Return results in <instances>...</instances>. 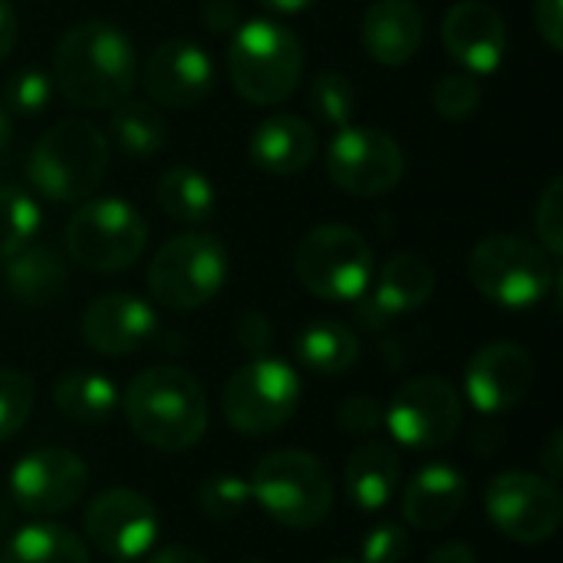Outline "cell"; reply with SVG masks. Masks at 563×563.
Segmentation results:
<instances>
[{
  "label": "cell",
  "instance_id": "obj_1",
  "mask_svg": "<svg viewBox=\"0 0 563 563\" xmlns=\"http://www.w3.org/2000/svg\"><path fill=\"white\" fill-rule=\"evenodd\" d=\"M53 79L79 109H112L139 82L132 40L109 20H82L66 30L53 56Z\"/></svg>",
  "mask_w": 563,
  "mask_h": 563
},
{
  "label": "cell",
  "instance_id": "obj_2",
  "mask_svg": "<svg viewBox=\"0 0 563 563\" xmlns=\"http://www.w3.org/2000/svg\"><path fill=\"white\" fill-rule=\"evenodd\" d=\"M122 409L129 429L162 452H185L198 445L208 429V396L181 366H152L139 373L122 396Z\"/></svg>",
  "mask_w": 563,
  "mask_h": 563
},
{
  "label": "cell",
  "instance_id": "obj_3",
  "mask_svg": "<svg viewBox=\"0 0 563 563\" xmlns=\"http://www.w3.org/2000/svg\"><path fill=\"white\" fill-rule=\"evenodd\" d=\"M231 86L254 106H277L294 96L303 76V43L277 20L238 23L228 43Z\"/></svg>",
  "mask_w": 563,
  "mask_h": 563
},
{
  "label": "cell",
  "instance_id": "obj_4",
  "mask_svg": "<svg viewBox=\"0 0 563 563\" xmlns=\"http://www.w3.org/2000/svg\"><path fill=\"white\" fill-rule=\"evenodd\" d=\"M106 165V132L89 119H63L36 139L26 158V178L49 201H82L99 188Z\"/></svg>",
  "mask_w": 563,
  "mask_h": 563
},
{
  "label": "cell",
  "instance_id": "obj_5",
  "mask_svg": "<svg viewBox=\"0 0 563 563\" xmlns=\"http://www.w3.org/2000/svg\"><path fill=\"white\" fill-rule=\"evenodd\" d=\"M251 501L261 511L294 531H307L327 521L333 508V485L327 468L300 449H280L264 455L251 475Z\"/></svg>",
  "mask_w": 563,
  "mask_h": 563
},
{
  "label": "cell",
  "instance_id": "obj_6",
  "mask_svg": "<svg viewBox=\"0 0 563 563\" xmlns=\"http://www.w3.org/2000/svg\"><path fill=\"white\" fill-rule=\"evenodd\" d=\"M468 277L482 297L508 310L541 303L554 287V261L518 234H492L472 247Z\"/></svg>",
  "mask_w": 563,
  "mask_h": 563
},
{
  "label": "cell",
  "instance_id": "obj_7",
  "mask_svg": "<svg viewBox=\"0 0 563 563\" xmlns=\"http://www.w3.org/2000/svg\"><path fill=\"white\" fill-rule=\"evenodd\" d=\"M297 280L327 303H353L360 300L373 277V251L366 238L346 224H320L313 228L294 254Z\"/></svg>",
  "mask_w": 563,
  "mask_h": 563
},
{
  "label": "cell",
  "instance_id": "obj_8",
  "mask_svg": "<svg viewBox=\"0 0 563 563\" xmlns=\"http://www.w3.org/2000/svg\"><path fill=\"white\" fill-rule=\"evenodd\" d=\"M303 386L290 363L277 356H257L244 363L221 393L224 419L241 435H271L284 429L297 406H300Z\"/></svg>",
  "mask_w": 563,
  "mask_h": 563
},
{
  "label": "cell",
  "instance_id": "obj_9",
  "mask_svg": "<svg viewBox=\"0 0 563 563\" xmlns=\"http://www.w3.org/2000/svg\"><path fill=\"white\" fill-rule=\"evenodd\" d=\"M228 280V251L214 234H178L158 247L148 264V290L172 310H198L221 294Z\"/></svg>",
  "mask_w": 563,
  "mask_h": 563
},
{
  "label": "cell",
  "instance_id": "obj_10",
  "mask_svg": "<svg viewBox=\"0 0 563 563\" xmlns=\"http://www.w3.org/2000/svg\"><path fill=\"white\" fill-rule=\"evenodd\" d=\"M148 228L145 218L122 198H96L66 224L69 257L96 274H115L139 261Z\"/></svg>",
  "mask_w": 563,
  "mask_h": 563
},
{
  "label": "cell",
  "instance_id": "obj_11",
  "mask_svg": "<svg viewBox=\"0 0 563 563\" xmlns=\"http://www.w3.org/2000/svg\"><path fill=\"white\" fill-rule=\"evenodd\" d=\"M389 435L416 452L449 445L462 429V399L442 376H419L396 389L393 402L383 409Z\"/></svg>",
  "mask_w": 563,
  "mask_h": 563
},
{
  "label": "cell",
  "instance_id": "obj_12",
  "mask_svg": "<svg viewBox=\"0 0 563 563\" xmlns=\"http://www.w3.org/2000/svg\"><path fill=\"white\" fill-rule=\"evenodd\" d=\"M492 525L515 544H544L558 534L563 518L561 492L544 475L505 472L485 488Z\"/></svg>",
  "mask_w": 563,
  "mask_h": 563
},
{
  "label": "cell",
  "instance_id": "obj_13",
  "mask_svg": "<svg viewBox=\"0 0 563 563\" xmlns=\"http://www.w3.org/2000/svg\"><path fill=\"white\" fill-rule=\"evenodd\" d=\"M406 155L393 135L373 125H343L327 145V175L346 195L373 198L399 185Z\"/></svg>",
  "mask_w": 563,
  "mask_h": 563
},
{
  "label": "cell",
  "instance_id": "obj_14",
  "mask_svg": "<svg viewBox=\"0 0 563 563\" xmlns=\"http://www.w3.org/2000/svg\"><path fill=\"white\" fill-rule=\"evenodd\" d=\"M82 528L96 551L129 563L148 554L162 531L155 505L132 488L99 492L82 515Z\"/></svg>",
  "mask_w": 563,
  "mask_h": 563
},
{
  "label": "cell",
  "instance_id": "obj_15",
  "mask_svg": "<svg viewBox=\"0 0 563 563\" xmlns=\"http://www.w3.org/2000/svg\"><path fill=\"white\" fill-rule=\"evenodd\" d=\"M89 485L86 462L69 449H36L10 468V495L16 508L36 518L69 511Z\"/></svg>",
  "mask_w": 563,
  "mask_h": 563
},
{
  "label": "cell",
  "instance_id": "obj_16",
  "mask_svg": "<svg viewBox=\"0 0 563 563\" xmlns=\"http://www.w3.org/2000/svg\"><path fill=\"white\" fill-rule=\"evenodd\" d=\"M534 386V360L518 343L482 346L465 369V396L482 416H501L525 402Z\"/></svg>",
  "mask_w": 563,
  "mask_h": 563
},
{
  "label": "cell",
  "instance_id": "obj_17",
  "mask_svg": "<svg viewBox=\"0 0 563 563\" xmlns=\"http://www.w3.org/2000/svg\"><path fill=\"white\" fill-rule=\"evenodd\" d=\"M142 86L152 96V102L165 109H191L211 92L214 63L198 43L168 40L145 56Z\"/></svg>",
  "mask_w": 563,
  "mask_h": 563
},
{
  "label": "cell",
  "instance_id": "obj_18",
  "mask_svg": "<svg viewBox=\"0 0 563 563\" xmlns=\"http://www.w3.org/2000/svg\"><path fill=\"white\" fill-rule=\"evenodd\" d=\"M442 43L468 73L488 76L501 66L508 49L505 16L485 0H459L442 20Z\"/></svg>",
  "mask_w": 563,
  "mask_h": 563
},
{
  "label": "cell",
  "instance_id": "obj_19",
  "mask_svg": "<svg viewBox=\"0 0 563 563\" xmlns=\"http://www.w3.org/2000/svg\"><path fill=\"white\" fill-rule=\"evenodd\" d=\"M79 330L89 350L102 356H129L158 333V317L142 297L102 294L82 310Z\"/></svg>",
  "mask_w": 563,
  "mask_h": 563
},
{
  "label": "cell",
  "instance_id": "obj_20",
  "mask_svg": "<svg viewBox=\"0 0 563 563\" xmlns=\"http://www.w3.org/2000/svg\"><path fill=\"white\" fill-rule=\"evenodd\" d=\"M435 294V271L419 254H396L383 264L379 277L360 297V317L366 327H383L399 313L419 310Z\"/></svg>",
  "mask_w": 563,
  "mask_h": 563
},
{
  "label": "cell",
  "instance_id": "obj_21",
  "mask_svg": "<svg viewBox=\"0 0 563 563\" xmlns=\"http://www.w3.org/2000/svg\"><path fill=\"white\" fill-rule=\"evenodd\" d=\"M320 152V139H317V129L300 119V115H271L264 119L254 132H251V142H247V155L251 162L267 172V175H297L303 168L313 165Z\"/></svg>",
  "mask_w": 563,
  "mask_h": 563
},
{
  "label": "cell",
  "instance_id": "obj_22",
  "mask_svg": "<svg viewBox=\"0 0 563 563\" xmlns=\"http://www.w3.org/2000/svg\"><path fill=\"white\" fill-rule=\"evenodd\" d=\"M468 498V482L452 465H426L402 492V518L419 531H439L459 518Z\"/></svg>",
  "mask_w": 563,
  "mask_h": 563
},
{
  "label": "cell",
  "instance_id": "obj_23",
  "mask_svg": "<svg viewBox=\"0 0 563 563\" xmlns=\"http://www.w3.org/2000/svg\"><path fill=\"white\" fill-rule=\"evenodd\" d=\"M366 53L383 66L409 63L426 36V20L412 0H376L360 26Z\"/></svg>",
  "mask_w": 563,
  "mask_h": 563
},
{
  "label": "cell",
  "instance_id": "obj_24",
  "mask_svg": "<svg viewBox=\"0 0 563 563\" xmlns=\"http://www.w3.org/2000/svg\"><path fill=\"white\" fill-rule=\"evenodd\" d=\"M399 478H402L399 455L386 442H366L350 455L343 472V488L360 511L373 515L393 501Z\"/></svg>",
  "mask_w": 563,
  "mask_h": 563
},
{
  "label": "cell",
  "instance_id": "obj_25",
  "mask_svg": "<svg viewBox=\"0 0 563 563\" xmlns=\"http://www.w3.org/2000/svg\"><path fill=\"white\" fill-rule=\"evenodd\" d=\"M3 280L20 303L46 307L66 290L69 267H66V257L53 244H26L23 251L7 257Z\"/></svg>",
  "mask_w": 563,
  "mask_h": 563
},
{
  "label": "cell",
  "instance_id": "obj_26",
  "mask_svg": "<svg viewBox=\"0 0 563 563\" xmlns=\"http://www.w3.org/2000/svg\"><path fill=\"white\" fill-rule=\"evenodd\" d=\"M294 353L307 369L320 376H340L360 360V340L340 320H313L297 333Z\"/></svg>",
  "mask_w": 563,
  "mask_h": 563
},
{
  "label": "cell",
  "instance_id": "obj_27",
  "mask_svg": "<svg viewBox=\"0 0 563 563\" xmlns=\"http://www.w3.org/2000/svg\"><path fill=\"white\" fill-rule=\"evenodd\" d=\"M0 563H92L86 544L63 525L33 521L20 528L7 548Z\"/></svg>",
  "mask_w": 563,
  "mask_h": 563
},
{
  "label": "cell",
  "instance_id": "obj_28",
  "mask_svg": "<svg viewBox=\"0 0 563 563\" xmlns=\"http://www.w3.org/2000/svg\"><path fill=\"white\" fill-rule=\"evenodd\" d=\"M53 402L73 422H102L119 406V389L102 373L73 369L53 383Z\"/></svg>",
  "mask_w": 563,
  "mask_h": 563
},
{
  "label": "cell",
  "instance_id": "obj_29",
  "mask_svg": "<svg viewBox=\"0 0 563 563\" xmlns=\"http://www.w3.org/2000/svg\"><path fill=\"white\" fill-rule=\"evenodd\" d=\"M109 135L119 145V152H125L129 158H152L162 152L168 129L152 102L122 99L109 112Z\"/></svg>",
  "mask_w": 563,
  "mask_h": 563
},
{
  "label": "cell",
  "instance_id": "obj_30",
  "mask_svg": "<svg viewBox=\"0 0 563 563\" xmlns=\"http://www.w3.org/2000/svg\"><path fill=\"white\" fill-rule=\"evenodd\" d=\"M158 205L175 221L201 224L214 214L218 195H214V185L201 172L188 165H175L158 178Z\"/></svg>",
  "mask_w": 563,
  "mask_h": 563
},
{
  "label": "cell",
  "instance_id": "obj_31",
  "mask_svg": "<svg viewBox=\"0 0 563 563\" xmlns=\"http://www.w3.org/2000/svg\"><path fill=\"white\" fill-rule=\"evenodd\" d=\"M40 231V208L23 188L0 185V261L33 244Z\"/></svg>",
  "mask_w": 563,
  "mask_h": 563
},
{
  "label": "cell",
  "instance_id": "obj_32",
  "mask_svg": "<svg viewBox=\"0 0 563 563\" xmlns=\"http://www.w3.org/2000/svg\"><path fill=\"white\" fill-rule=\"evenodd\" d=\"M310 109H313L317 119H323V122H330L336 129L350 125V119L356 112V89H353V82L343 73H336V69L320 73L310 82Z\"/></svg>",
  "mask_w": 563,
  "mask_h": 563
},
{
  "label": "cell",
  "instance_id": "obj_33",
  "mask_svg": "<svg viewBox=\"0 0 563 563\" xmlns=\"http://www.w3.org/2000/svg\"><path fill=\"white\" fill-rule=\"evenodd\" d=\"M198 508L214 521H231L251 505V485L238 475H211L195 495Z\"/></svg>",
  "mask_w": 563,
  "mask_h": 563
},
{
  "label": "cell",
  "instance_id": "obj_34",
  "mask_svg": "<svg viewBox=\"0 0 563 563\" xmlns=\"http://www.w3.org/2000/svg\"><path fill=\"white\" fill-rule=\"evenodd\" d=\"M33 412V383L20 369H0V442L13 439Z\"/></svg>",
  "mask_w": 563,
  "mask_h": 563
},
{
  "label": "cell",
  "instance_id": "obj_35",
  "mask_svg": "<svg viewBox=\"0 0 563 563\" xmlns=\"http://www.w3.org/2000/svg\"><path fill=\"white\" fill-rule=\"evenodd\" d=\"M53 99V79L43 69H20L3 86V112L13 115H40Z\"/></svg>",
  "mask_w": 563,
  "mask_h": 563
},
{
  "label": "cell",
  "instance_id": "obj_36",
  "mask_svg": "<svg viewBox=\"0 0 563 563\" xmlns=\"http://www.w3.org/2000/svg\"><path fill=\"white\" fill-rule=\"evenodd\" d=\"M482 102V86L472 73H449L435 82L432 89V106L439 115L459 122V119H468Z\"/></svg>",
  "mask_w": 563,
  "mask_h": 563
},
{
  "label": "cell",
  "instance_id": "obj_37",
  "mask_svg": "<svg viewBox=\"0 0 563 563\" xmlns=\"http://www.w3.org/2000/svg\"><path fill=\"white\" fill-rule=\"evenodd\" d=\"M534 228L538 238L544 244V254L551 261H561L563 254V178H551L548 188L538 198V211H534Z\"/></svg>",
  "mask_w": 563,
  "mask_h": 563
},
{
  "label": "cell",
  "instance_id": "obj_38",
  "mask_svg": "<svg viewBox=\"0 0 563 563\" xmlns=\"http://www.w3.org/2000/svg\"><path fill=\"white\" fill-rule=\"evenodd\" d=\"M409 558V531L396 521L376 525L360 548V563H402Z\"/></svg>",
  "mask_w": 563,
  "mask_h": 563
},
{
  "label": "cell",
  "instance_id": "obj_39",
  "mask_svg": "<svg viewBox=\"0 0 563 563\" xmlns=\"http://www.w3.org/2000/svg\"><path fill=\"white\" fill-rule=\"evenodd\" d=\"M383 402L373 396H350L340 409H336V422L343 432L350 435H373L383 426Z\"/></svg>",
  "mask_w": 563,
  "mask_h": 563
},
{
  "label": "cell",
  "instance_id": "obj_40",
  "mask_svg": "<svg viewBox=\"0 0 563 563\" xmlns=\"http://www.w3.org/2000/svg\"><path fill=\"white\" fill-rule=\"evenodd\" d=\"M534 26L551 49L563 46V0H538L534 3Z\"/></svg>",
  "mask_w": 563,
  "mask_h": 563
},
{
  "label": "cell",
  "instance_id": "obj_41",
  "mask_svg": "<svg viewBox=\"0 0 563 563\" xmlns=\"http://www.w3.org/2000/svg\"><path fill=\"white\" fill-rule=\"evenodd\" d=\"M271 336H274V330H271V323H267L264 313H244V317L238 320V343H241L244 350L264 356Z\"/></svg>",
  "mask_w": 563,
  "mask_h": 563
},
{
  "label": "cell",
  "instance_id": "obj_42",
  "mask_svg": "<svg viewBox=\"0 0 563 563\" xmlns=\"http://www.w3.org/2000/svg\"><path fill=\"white\" fill-rule=\"evenodd\" d=\"M201 23H205L211 33H231V30H238L241 13H238L234 0H205V7H201Z\"/></svg>",
  "mask_w": 563,
  "mask_h": 563
},
{
  "label": "cell",
  "instance_id": "obj_43",
  "mask_svg": "<svg viewBox=\"0 0 563 563\" xmlns=\"http://www.w3.org/2000/svg\"><path fill=\"white\" fill-rule=\"evenodd\" d=\"M538 459H541L544 478L558 485V482H561V475H563V435H561V429L548 432L544 445L538 449Z\"/></svg>",
  "mask_w": 563,
  "mask_h": 563
},
{
  "label": "cell",
  "instance_id": "obj_44",
  "mask_svg": "<svg viewBox=\"0 0 563 563\" xmlns=\"http://www.w3.org/2000/svg\"><path fill=\"white\" fill-rule=\"evenodd\" d=\"M429 563H478V554L462 541H445L429 554Z\"/></svg>",
  "mask_w": 563,
  "mask_h": 563
},
{
  "label": "cell",
  "instance_id": "obj_45",
  "mask_svg": "<svg viewBox=\"0 0 563 563\" xmlns=\"http://www.w3.org/2000/svg\"><path fill=\"white\" fill-rule=\"evenodd\" d=\"M148 563H208L201 551L188 548V544H168V548H158Z\"/></svg>",
  "mask_w": 563,
  "mask_h": 563
},
{
  "label": "cell",
  "instance_id": "obj_46",
  "mask_svg": "<svg viewBox=\"0 0 563 563\" xmlns=\"http://www.w3.org/2000/svg\"><path fill=\"white\" fill-rule=\"evenodd\" d=\"M13 43H16V13L10 0H0V63L10 56Z\"/></svg>",
  "mask_w": 563,
  "mask_h": 563
},
{
  "label": "cell",
  "instance_id": "obj_47",
  "mask_svg": "<svg viewBox=\"0 0 563 563\" xmlns=\"http://www.w3.org/2000/svg\"><path fill=\"white\" fill-rule=\"evenodd\" d=\"M257 3L271 13H300V10H310L317 0H257Z\"/></svg>",
  "mask_w": 563,
  "mask_h": 563
},
{
  "label": "cell",
  "instance_id": "obj_48",
  "mask_svg": "<svg viewBox=\"0 0 563 563\" xmlns=\"http://www.w3.org/2000/svg\"><path fill=\"white\" fill-rule=\"evenodd\" d=\"M7 145H10V115L0 109V152H3Z\"/></svg>",
  "mask_w": 563,
  "mask_h": 563
},
{
  "label": "cell",
  "instance_id": "obj_49",
  "mask_svg": "<svg viewBox=\"0 0 563 563\" xmlns=\"http://www.w3.org/2000/svg\"><path fill=\"white\" fill-rule=\"evenodd\" d=\"M327 563H360V561H353V558H336V561H327Z\"/></svg>",
  "mask_w": 563,
  "mask_h": 563
},
{
  "label": "cell",
  "instance_id": "obj_50",
  "mask_svg": "<svg viewBox=\"0 0 563 563\" xmlns=\"http://www.w3.org/2000/svg\"><path fill=\"white\" fill-rule=\"evenodd\" d=\"M238 563H267V561H238Z\"/></svg>",
  "mask_w": 563,
  "mask_h": 563
},
{
  "label": "cell",
  "instance_id": "obj_51",
  "mask_svg": "<svg viewBox=\"0 0 563 563\" xmlns=\"http://www.w3.org/2000/svg\"><path fill=\"white\" fill-rule=\"evenodd\" d=\"M0 541H3V521H0Z\"/></svg>",
  "mask_w": 563,
  "mask_h": 563
},
{
  "label": "cell",
  "instance_id": "obj_52",
  "mask_svg": "<svg viewBox=\"0 0 563 563\" xmlns=\"http://www.w3.org/2000/svg\"><path fill=\"white\" fill-rule=\"evenodd\" d=\"M115 563H129V561H115Z\"/></svg>",
  "mask_w": 563,
  "mask_h": 563
}]
</instances>
